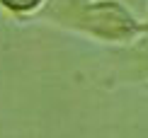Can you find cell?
<instances>
[{
  "label": "cell",
  "mask_w": 148,
  "mask_h": 138,
  "mask_svg": "<svg viewBox=\"0 0 148 138\" xmlns=\"http://www.w3.org/2000/svg\"><path fill=\"white\" fill-rule=\"evenodd\" d=\"M5 5H10V8H15V10H29V8H34L39 0H3Z\"/></svg>",
  "instance_id": "1"
}]
</instances>
